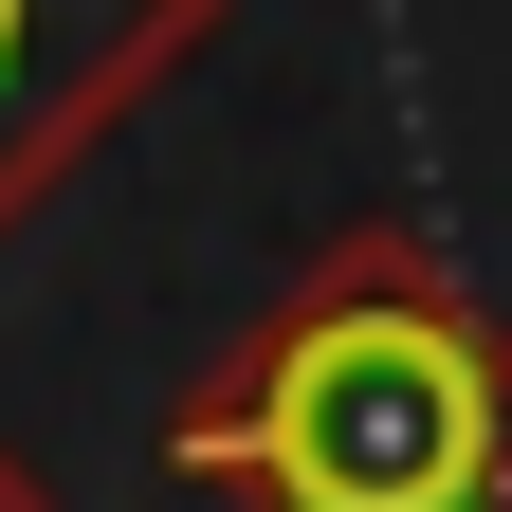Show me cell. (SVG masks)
<instances>
[{
	"instance_id": "cell-1",
	"label": "cell",
	"mask_w": 512,
	"mask_h": 512,
	"mask_svg": "<svg viewBox=\"0 0 512 512\" xmlns=\"http://www.w3.org/2000/svg\"><path fill=\"white\" fill-rule=\"evenodd\" d=\"M165 476L238 512H512V330L421 220H348L165 403Z\"/></svg>"
},
{
	"instance_id": "cell-2",
	"label": "cell",
	"mask_w": 512,
	"mask_h": 512,
	"mask_svg": "<svg viewBox=\"0 0 512 512\" xmlns=\"http://www.w3.org/2000/svg\"><path fill=\"white\" fill-rule=\"evenodd\" d=\"M202 37H220V0H0V238H19Z\"/></svg>"
},
{
	"instance_id": "cell-3",
	"label": "cell",
	"mask_w": 512,
	"mask_h": 512,
	"mask_svg": "<svg viewBox=\"0 0 512 512\" xmlns=\"http://www.w3.org/2000/svg\"><path fill=\"white\" fill-rule=\"evenodd\" d=\"M0 512H55V476H37V458H19V439H0Z\"/></svg>"
}]
</instances>
